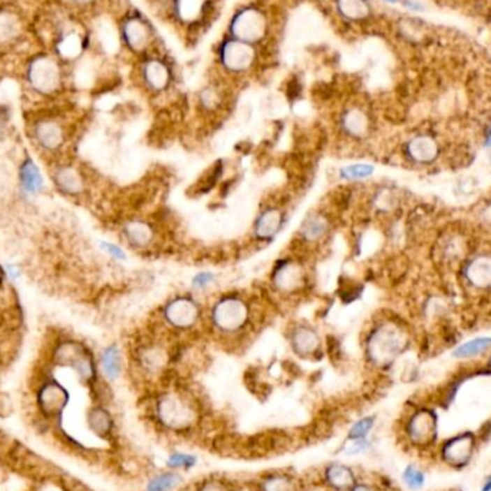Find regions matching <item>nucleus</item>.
<instances>
[{"mask_svg": "<svg viewBox=\"0 0 491 491\" xmlns=\"http://www.w3.org/2000/svg\"><path fill=\"white\" fill-rule=\"evenodd\" d=\"M339 9L351 19H362L368 15V6L364 0H339Z\"/></svg>", "mask_w": 491, "mask_h": 491, "instance_id": "28", "label": "nucleus"}, {"mask_svg": "<svg viewBox=\"0 0 491 491\" xmlns=\"http://www.w3.org/2000/svg\"><path fill=\"white\" fill-rule=\"evenodd\" d=\"M179 483V477L174 473H164L157 477H154L148 483V491H170L177 487Z\"/></svg>", "mask_w": 491, "mask_h": 491, "instance_id": "29", "label": "nucleus"}, {"mask_svg": "<svg viewBox=\"0 0 491 491\" xmlns=\"http://www.w3.org/2000/svg\"><path fill=\"white\" fill-rule=\"evenodd\" d=\"M485 147H491V128H490V131L485 135Z\"/></svg>", "mask_w": 491, "mask_h": 491, "instance_id": "42", "label": "nucleus"}, {"mask_svg": "<svg viewBox=\"0 0 491 491\" xmlns=\"http://www.w3.org/2000/svg\"><path fill=\"white\" fill-rule=\"evenodd\" d=\"M263 491H295L292 480L286 477H272L263 483Z\"/></svg>", "mask_w": 491, "mask_h": 491, "instance_id": "32", "label": "nucleus"}, {"mask_svg": "<svg viewBox=\"0 0 491 491\" xmlns=\"http://www.w3.org/2000/svg\"><path fill=\"white\" fill-rule=\"evenodd\" d=\"M196 464V458L193 455H187L183 453H177L173 454L168 461L167 465L173 470H178V469H191L193 465Z\"/></svg>", "mask_w": 491, "mask_h": 491, "instance_id": "33", "label": "nucleus"}, {"mask_svg": "<svg viewBox=\"0 0 491 491\" xmlns=\"http://www.w3.org/2000/svg\"><path fill=\"white\" fill-rule=\"evenodd\" d=\"M101 249H102L103 251H105L110 257H112L114 261H121V262L126 261V253H125V250H124L121 246L115 244V243H111V242H101Z\"/></svg>", "mask_w": 491, "mask_h": 491, "instance_id": "36", "label": "nucleus"}, {"mask_svg": "<svg viewBox=\"0 0 491 491\" xmlns=\"http://www.w3.org/2000/svg\"><path fill=\"white\" fill-rule=\"evenodd\" d=\"M163 318L164 322L175 330H189L198 323L201 307L198 302L190 296H175L166 303Z\"/></svg>", "mask_w": 491, "mask_h": 491, "instance_id": "7", "label": "nucleus"}, {"mask_svg": "<svg viewBox=\"0 0 491 491\" xmlns=\"http://www.w3.org/2000/svg\"><path fill=\"white\" fill-rule=\"evenodd\" d=\"M406 154L413 161L421 163V164H428V163L434 161V159L437 157L438 147L432 138L421 135V137H416L408 142Z\"/></svg>", "mask_w": 491, "mask_h": 491, "instance_id": "18", "label": "nucleus"}, {"mask_svg": "<svg viewBox=\"0 0 491 491\" xmlns=\"http://www.w3.org/2000/svg\"><path fill=\"white\" fill-rule=\"evenodd\" d=\"M251 318L249 303L239 295H224L210 309V323L223 335L243 332Z\"/></svg>", "mask_w": 491, "mask_h": 491, "instance_id": "2", "label": "nucleus"}, {"mask_svg": "<svg viewBox=\"0 0 491 491\" xmlns=\"http://www.w3.org/2000/svg\"><path fill=\"white\" fill-rule=\"evenodd\" d=\"M54 362L57 365L75 369L82 381L91 382L95 378V364L92 353L80 341L66 338L59 339L54 349Z\"/></svg>", "mask_w": 491, "mask_h": 491, "instance_id": "5", "label": "nucleus"}, {"mask_svg": "<svg viewBox=\"0 0 491 491\" xmlns=\"http://www.w3.org/2000/svg\"><path fill=\"white\" fill-rule=\"evenodd\" d=\"M490 161H491V155H490Z\"/></svg>", "mask_w": 491, "mask_h": 491, "instance_id": "45", "label": "nucleus"}, {"mask_svg": "<svg viewBox=\"0 0 491 491\" xmlns=\"http://www.w3.org/2000/svg\"><path fill=\"white\" fill-rule=\"evenodd\" d=\"M101 369L107 379L115 381L122 372V358L121 351L117 345H110L101 353Z\"/></svg>", "mask_w": 491, "mask_h": 491, "instance_id": "21", "label": "nucleus"}, {"mask_svg": "<svg viewBox=\"0 0 491 491\" xmlns=\"http://www.w3.org/2000/svg\"><path fill=\"white\" fill-rule=\"evenodd\" d=\"M22 35V19L10 9H0V47L13 45Z\"/></svg>", "mask_w": 491, "mask_h": 491, "instance_id": "17", "label": "nucleus"}, {"mask_svg": "<svg viewBox=\"0 0 491 491\" xmlns=\"http://www.w3.org/2000/svg\"><path fill=\"white\" fill-rule=\"evenodd\" d=\"M198 491H227V490L223 487V484H220L217 481H212V483L203 484Z\"/></svg>", "mask_w": 491, "mask_h": 491, "instance_id": "38", "label": "nucleus"}, {"mask_svg": "<svg viewBox=\"0 0 491 491\" xmlns=\"http://www.w3.org/2000/svg\"><path fill=\"white\" fill-rule=\"evenodd\" d=\"M253 61V50L243 42H228L223 47V64L231 71H243Z\"/></svg>", "mask_w": 491, "mask_h": 491, "instance_id": "16", "label": "nucleus"}, {"mask_svg": "<svg viewBox=\"0 0 491 491\" xmlns=\"http://www.w3.org/2000/svg\"><path fill=\"white\" fill-rule=\"evenodd\" d=\"M170 75L167 68L160 62H149L145 66V81L155 91H160L167 87Z\"/></svg>", "mask_w": 491, "mask_h": 491, "instance_id": "25", "label": "nucleus"}, {"mask_svg": "<svg viewBox=\"0 0 491 491\" xmlns=\"http://www.w3.org/2000/svg\"><path fill=\"white\" fill-rule=\"evenodd\" d=\"M125 242L133 249H147L154 242V227L142 220H129L122 226Z\"/></svg>", "mask_w": 491, "mask_h": 491, "instance_id": "15", "label": "nucleus"}, {"mask_svg": "<svg viewBox=\"0 0 491 491\" xmlns=\"http://www.w3.org/2000/svg\"><path fill=\"white\" fill-rule=\"evenodd\" d=\"M467 277L477 288H487L491 284V258L480 256L473 258L467 268Z\"/></svg>", "mask_w": 491, "mask_h": 491, "instance_id": "20", "label": "nucleus"}, {"mask_svg": "<svg viewBox=\"0 0 491 491\" xmlns=\"http://www.w3.org/2000/svg\"><path fill=\"white\" fill-rule=\"evenodd\" d=\"M68 401V394L58 382H47L39 393V402L46 412H57Z\"/></svg>", "mask_w": 491, "mask_h": 491, "instance_id": "19", "label": "nucleus"}, {"mask_svg": "<svg viewBox=\"0 0 491 491\" xmlns=\"http://www.w3.org/2000/svg\"><path fill=\"white\" fill-rule=\"evenodd\" d=\"M272 283L279 293L292 295L306 286V272L298 261H281L272 273Z\"/></svg>", "mask_w": 491, "mask_h": 491, "instance_id": "9", "label": "nucleus"}, {"mask_svg": "<svg viewBox=\"0 0 491 491\" xmlns=\"http://www.w3.org/2000/svg\"><path fill=\"white\" fill-rule=\"evenodd\" d=\"M367 447H368V443L365 438H356V439H352V443L345 448V454L348 455L359 454L364 450H367Z\"/></svg>", "mask_w": 491, "mask_h": 491, "instance_id": "37", "label": "nucleus"}, {"mask_svg": "<svg viewBox=\"0 0 491 491\" xmlns=\"http://www.w3.org/2000/svg\"><path fill=\"white\" fill-rule=\"evenodd\" d=\"M330 226L332 223L329 217L321 212H316L309 214L303 220L299 228V236L306 244H318L329 235Z\"/></svg>", "mask_w": 491, "mask_h": 491, "instance_id": "14", "label": "nucleus"}, {"mask_svg": "<svg viewBox=\"0 0 491 491\" xmlns=\"http://www.w3.org/2000/svg\"><path fill=\"white\" fill-rule=\"evenodd\" d=\"M325 480L328 481L329 485H332L335 490L345 491L349 488H353L355 485V477L351 469L345 467V465H330V467L325 471Z\"/></svg>", "mask_w": 491, "mask_h": 491, "instance_id": "23", "label": "nucleus"}, {"mask_svg": "<svg viewBox=\"0 0 491 491\" xmlns=\"http://www.w3.org/2000/svg\"><path fill=\"white\" fill-rule=\"evenodd\" d=\"M374 427V417H365L359 420L349 431V439H356V438H365L367 434L371 431Z\"/></svg>", "mask_w": 491, "mask_h": 491, "instance_id": "35", "label": "nucleus"}, {"mask_svg": "<svg viewBox=\"0 0 491 491\" xmlns=\"http://www.w3.org/2000/svg\"><path fill=\"white\" fill-rule=\"evenodd\" d=\"M213 283H214V273L203 270V272H198L191 279V288L197 292H201V291L209 289Z\"/></svg>", "mask_w": 491, "mask_h": 491, "instance_id": "34", "label": "nucleus"}, {"mask_svg": "<svg viewBox=\"0 0 491 491\" xmlns=\"http://www.w3.org/2000/svg\"><path fill=\"white\" fill-rule=\"evenodd\" d=\"M491 348V338L488 336H483V338H476L471 341L464 342L454 351V356L458 359H469L474 358L477 355H481L483 352L488 351Z\"/></svg>", "mask_w": 491, "mask_h": 491, "instance_id": "24", "label": "nucleus"}, {"mask_svg": "<svg viewBox=\"0 0 491 491\" xmlns=\"http://www.w3.org/2000/svg\"><path fill=\"white\" fill-rule=\"evenodd\" d=\"M50 178L55 189L66 197H80L87 191V178L84 173L72 163L58 161L52 164Z\"/></svg>", "mask_w": 491, "mask_h": 491, "instance_id": "8", "label": "nucleus"}, {"mask_svg": "<svg viewBox=\"0 0 491 491\" xmlns=\"http://www.w3.org/2000/svg\"><path fill=\"white\" fill-rule=\"evenodd\" d=\"M481 491H491V476L484 481V485H483Z\"/></svg>", "mask_w": 491, "mask_h": 491, "instance_id": "41", "label": "nucleus"}, {"mask_svg": "<svg viewBox=\"0 0 491 491\" xmlns=\"http://www.w3.org/2000/svg\"><path fill=\"white\" fill-rule=\"evenodd\" d=\"M69 2L73 3V5H78V6H84V5L91 3L92 0H69Z\"/></svg>", "mask_w": 491, "mask_h": 491, "instance_id": "40", "label": "nucleus"}, {"mask_svg": "<svg viewBox=\"0 0 491 491\" xmlns=\"http://www.w3.org/2000/svg\"><path fill=\"white\" fill-rule=\"evenodd\" d=\"M402 478H404V483L408 485V488L412 491L420 490L424 485V480H425L423 470L413 467V465H409V467L404 471Z\"/></svg>", "mask_w": 491, "mask_h": 491, "instance_id": "31", "label": "nucleus"}, {"mask_svg": "<svg viewBox=\"0 0 491 491\" xmlns=\"http://www.w3.org/2000/svg\"><path fill=\"white\" fill-rule=\"evenodd\" d=\"M124 32H125L126 42L134 49H141L147 45L148 32L145 29V26L140 20H129L125 24Z\"/></svg>", "mask_w": 491, "mask_h": 491, "instance_id": "26", "label": "nucleus"}, {"mask_svg": "<svg viewBox=\"0 0 491 491\" xmlns=\"http://www.w3.org/2000/svg\"><path fill=\"white\" fill-rule=\"evenodd\" d=\"M375 173V167L367 163H356L345 166L339 170V177L346 181H360L367 179Z\"/></svg>", "mask_w": 491, "mask_h": 491, "instance_id": "27", "label": "nucleus"}, {"mask_svg": "<svg viewBox=\"0 0 491 491\" xmlns=\"http://www.w3.org/2000/svg\"><path fill=\"white\" fill-rule=\"evenodd\" d=\"M388 2H397V0H388Z\"/></svg>", "mask_w": 491, "mask_h": 491, "instance_id": "44", "label": "nucleus"}, {"mask_svg": "<svg viewBox=\"0 0 491 491\" xmlns=\"http://www.w3.org/2000/svg\"><path fill=\"white\" fill-rule=\"evenodd\" d=\"M485 216L488 217V220H490V223H491V205L488 207V209H487V212H485Z\"/></svg>", "mask_w": 491, "mask_h": 491, "instance_id": "43", "label": "nucleus"}, {"mask_svg": "<svg viewBox=\"0 0 491 491\" xmlns=\"http://www.w3.org/2000/svg\"><path fill=\"white\" fill-rule=\"evenodd\" d=\"M26 81L38 95L54 96L62 89V68L55 57L36 55L28 65Z\"/></svg>", "mask_w": 491, "mask_h": 491, "instance_id": "4", "label": "nucleus"}, {"mask_svg": "<svg viewBox=\"0 0 491 491\" xmlns=\"http://www.w3.org/2000/svg\"><path fill=\"white\" fill-rule=\"evenodd\" d=\"M406 346V335L394 322H382L374 326L367 338V356L376 367H386L402 353Z\"/></svg>", "mask_w": 491, "mask_h": 491, "instance_id": "1", "label": "nucleus"}, {"mask_svg": "<svg viewBox=\"0 0 491 491\" xmlns=\"http://www.w3.org/2000/svg\"><path fill=\"white\" fill-rule=\"evenodd\" d=\"M17 177H19V187L24 194L38 196L45 189L43 174L39 166L35 163L32 157H29V155H26V157L22 160L19 166Z\"/></svg>", "mask_w": 491, "mask_h": 491, "instance_id": "12", "label": "nucleus"}, {"mask_svg": "<svg viewBox=\"0 0 491 491\" xmlns=\"http://www.w3.org/2000/svg\"><path fill=\"white\" fill-rule=\"evenodd\" d=\"M5 279H6L5 268H3V266H0V292H2V288H3V283H5Z\"/></svg>", "mask_w": 491, "mask_h": 491, "instance_id": "39", "label": "nucleus"}, {"mask_svg": "<svg viewBox=\"0 0 491 491\" xmlns=\"http://www.w3.org/2000/svg\"><path fill=\"white\" fill-rule=\"evenodd\" d=\"M89 423L92 428L98 432H107L111 428V418L108 416V412L102 408H95L91 412Z\"/></svg>", "mask_w": 491, "mask_h": 491, "instance_id": "30", "label": "nucleus"}, {"mask_svg": "<svg viewBox=\"0 0 491 491\" xmlns=\"http://www.w3.org/2000/svg\"><path fill=\"white\" fill-rule=\"evenodd\" d=\"M289 341L293 352L302 358L314 356L321 351L319 333L307 325L295 326L291 332Z\"/></svg>", "mask_w": 491, "mask_h": 491, "instance_id": "11", "label": "nucleus"}, {"mask_svg": "<svg viewBox=\"0 0 491 491\" xmlns=\"http://www.w3.org/2000/svg\"><path fill=\"white\" fill-rule=\"evenodd\" d=\"M31 138L36 148L50 157L62 154L68 144L69 133L62 117L45 114L36 117L31 124Z\"/></svg>", "mask_w": 491, "mask_h": 491, "instance_id": "3", "label": "nucleus"}, {"mask_svg": "<svg viewBox=\"0 0 491 491\" xmlns=\"http://www.w3.org/2000/svg\"><path fill=\"white\" fill-rule=\"evenodd\" d=\"M284 221L286 219H284V212L281 209L268 207V209L258 213L253 226V235L257 240L270 242L279 235Z\"/></svg>", "mask_w": 491, "mask_h": 491, "instance_id": "10", "label": "nucleus"}, {"mask_svg": "<svg viewBox=\"0 0 491 491\" xmlns=\"http://www.w3.org/2000/svg\"><path fill=\"white\" fill-rule=\"evenodd\" d=\"M342 128L344 131L351 137H355V138L364 137L367 135L369 128L368 117L359 110H351L342 118Z\"/></svg>", "mask_w": 491, "mask_h": 491, "instance_id": "22", "label": "nucleus"}, {"mask_svg": "<svg viewBox=\"0 0 491 491\" xmlns=\"http://www.w3.org/2000/svg\"><path fill=\"white\" fill-rule=\"evenodd\" d=\"M233 32L242 41H256L265 32V19L256 10H244L235 19Z\"/></svg>", "mask_w": 491, "mask_h": 491, "instance_id": "13", "label": "nucleus"}, {"mask_svg": "<svg viewBox=\"0 0 491 491\" xmlns=\"http://www.w3.org/2000/svg\"><path fill=\"white\" fill-rule=\"evenodd\" d=\"M155 413L161 424L173 430L189 428L197 420L193 404L183 395L174 393L164 394L159 398L155 404Z\"/></svg>", "mask_w": 491, "mask_h": 491, "instance_id": "6", "label": "nucleus"}]
</instances>
